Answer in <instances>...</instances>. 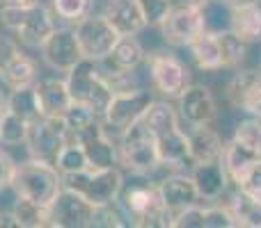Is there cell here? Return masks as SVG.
Here are the masks:
<instances>
[{"label":"cell","instance_id":"3","mask_svg":"<svg viewBox=\"0 0 261 228\" xmlns=\"http://www.w3.org/2000/svg\"><path fill=\"white\" fill-rule=\"evenodd\" d=\"M122 210L126 212L130 226H161V228H172V212L165 210L161 199V189L158 185H153L151 180H142V183H135L130 187L119 192L117 197Z\"/></svg>","mask_w":261,"mask_h":228},{"label":"cell","instance_id":"31","mask_svg":"<svg viewBox=\"0 0 261 228\" xmlns=\"http://www.w3.org/2000/svg\"><path fill=\"white\" fill-rule=\"evenodd\" d=\"M55 169L60 171L62 176H69V174H78V171H85L90 169V162H87V155H85V148L81 146V142L69 137L67 144L60 148L58 157H55Z\"/></svg>","mask_w":261,"mask_h":228},{"label":"cell","instance_id":"25","mask_svg":"<svg viewBox=\"0 0 261 228\" xmlns=\"http://www.w3.org/2000/svg\"><path fill=\"white\" fill-rule=\"evenodd\" d=\"M227 208L231 210V215L236 217L239 226L245 228H261V199L245 194L243 189L236 187V192L231 194Z\"/></svg>","mask_w":261,"mask_h":228},{"label":"cell","instance_id":"46","mask_svg":"<svg viewBox=\"0 0 261 228\" xmlns=\"http://www.w3.org/2000/svg\"><path fill=\"white\" fill-rule=\"evenodd\" d=\"M3 7H30V5H37L39 0H0Z\"/></svg>","mask_w":261,"mask_h":228},{"label":"cell","instance_id":"10","mask_svg":"<svg viewBox=\"0 0 261 228\" xmlns=\"http://www.w3.org/2000/svg\"><path fill=\"white\" fill-rule=\"evenodd\" d=\"M94 206L83 194L64 187L48 206V226L53 228H85L90 226Z\"/></svg>","mask_w":261,"mask_h":228},{"label":"cell","instance_id":"49","mask_svg":"<svg viewBox=\"0 0 261 228\" xmlns=\"http://www.w3.org/2000/svg\"><path fill=\"white\" fill-rule=\"evenodd\" d=\"M5 112V103H3V99H0V114Z\"/></svg>","mask_w":261,"mask_h":228},{"label":"cell","instance_id":"32","mask_svg":"<svg viewBox=\"0 0 261 228\" xmlns=\"http://www.w3.org/2000/svg\"><path fill=\"white\" fill-rule=\"evenodd\" d=\"M14 217L18 221V228H44L48 226V208L30 201V199L16 197V203L12 208Z\"/></svg>","mask_w":261,"mask_h":228},{"label":"cell","instance_id":"24","mask_svg":"<svg viewBox=\"0 0 261 228\" xmlns=\"http://www.w3.org/2000/svg\"><path fill=\"white\" fill-rule=\"evenodd\" d=\"M231 32L245 44H254L261 39V7L257 5H245V7H234L231 12Z\"/></svg>","mask_w":261,"mask_h":228},{"label":"cell","instance_id":"26","mask_svg":"<svg viewBox=\"0 0 261 228\" xmlns=\"http://www.w3.org/2000/svg\"><path fill=\"white\" fill-rule=\"evenodd\" d=\"M108 59L113 62L115 69L135 71V69L144 62V48L140 46V41L135 39V35H119L117 44H115L113 53L108 55Z\"/></svg>","mask_w":261,"mask_h":228},{"label":"cell","instance_id":"42","mask_svg":"<svg viewBox=\"0 0 261 228\" xmlns=\"http://www.w3.org/2000/svg\"><path fill=\"white\" fill-rule=\"evenodd\" d=\"M239 221L231 215L227 206H216L206 208V217H204V228H236Z\"/></svg>","mask_w":261,"mask_h":228},{"label":"cell","instance_id":"17","mask_svg":"<svg viewBox=\"0 0 261 228\" xmlns=\"http://www.w3.org/2000/svg\"><path fill=\"white\" fill-rule=\"evenodd\" d=\"M158 189H161L163 206H165V210L172 212V215L188 206L199 203V192H197V187H195L193 176H184V174L167 176L165 180L158 183Z\"/></svg>","mask_w":261,"mask_h":228},{"label":"cell","instance_id":"14","mask_svg":"<svg viewBox=\"0 0 261 228\" xmlns=\"http://www.w3.org/2000/svg\"><path fill=\"white\" fill-rule=\"evenodd\" d=\"M39 48L44 55V62L55 71L67 73L69 69H73L83 59L76 30H71V27H55Z\"/></svg>","mask_w":261,"mask_h":228},{"label":"cell","instance_id":"35","mask_svg":"<svg viewBox=\"0 0 261 228\" xmlns=\"http://www.w3.org/2000/svg\"><path fill=\"white\" fill-rule=\"evenodd\" d=\"M218 41H220V53H222V69L241 67L245 59V53H248V44L243 39H239L231 30L220 32Z\"/></svg>","mask_w":261,"mask_h":228},{"label":"cell","instance_id":"2","mask_svg":"<svg viewBox=\"0 0 261 228\" xmlns=\"http://www.w3.org/2000/svg\"><path fill=\"white\" fill-rule=\"evenodd\" d=\"M67 87L73 103L90 108L96 116H103L115 91L106 73L99 69V62L83 57L73 69L67 71Z\"/></svg>","mask_w":261,"mask_h":228},{"label":"cell","instance_id":"39","mask_svg":"<svg viewBox=\"0 0 261 228\" xmlns=\"http://www.w3.org/2000/svg\"><path fill=\"white\" fill-rule=\"evenodd\" d=\"M62 119H64V123H67V128H69V135H73V133H78V130L87 128L92 121H96V114L92 112L90 108H85V105L71 103V108L64 112Z\"/></svg>","mask_w":261,"mask_h":228},{"label":"cell","instance_id":"20","mask_svg":"<svg viewBox=\"0 0 261 228\" xmlns=\"http://www.w3.org/2000/svg\"><path fill=\"white\" fill-rule=\"evenodd\" d=\"M103 16L119 35H138L147 27V18L138 0H110Z\"/></svg>","mask_w":261,"mask_h":228},{"label":"cell","instance_id":"48","mask_svg":"<svg viewBox=\"0 0 261 228\" xmlns=\"http://www.w3.org/2000/svg\"><path fill=\"white\" fill-rule=\"evenodd\" d=\"M206 3H211V0H186V5H190V7H197V9H202Z\"/></svg>","mask_w":261,"mask_h":228},{"label":"cell","instance_id":"6","mask_svg":"<svg viewBox=\"0 0 261 228\" xmlns=\"http://www.w3.org/2000/svg\"><path fill=\"white\" fill-rule=\"evenodd\" d=\"M0 18L21 41L30 46H41L48 35L55 30V14L48 12L44 5H30V7H0Z\"/></svg>","mask_w":261,"mask_h":228},{"label":"cell","instance_id":"9","mask_svg":"<svg viewBox=\"0 0 261 228\" xmlns=\"http://www.w3.org/2000/svg\"><path fill=\"white\" fill-rule=\"evenodd\" d=\"M149 76L156 91L165 99H179L181 91L190 85V71L170 53H153L149 57Z\"/></svg>","mask_w":261,"mask_h":228},{"label":"cell","instance_id":"30","mask_svg":"<svg viewBox=\"0 0 261 228\" xmlns=\"http://www.w3.org/2000/svg\"><path fill=\"white\" fill-rule=\"evenodd\" d=\"M0 78L5 80V85L9 89H18V87H30L37 80V64L32 62L28 55H18L9 67H5L0 71Z\"/></svg>","mask_w":261,"mask_h":228},{"label":"cell","instance_id":"1","mask_svg":"<svg viewBox=\"0 0 261 228\" xmlns=\"http://www.w3.org/2000/svg\"><path fill=\"white\" fill-rule=\"evenodd\" d=\"M9 187L14 189L16 197L30 199L39 206L48 208L58 192L62 189V174L55 169V165L44 160H35L16 165L9 178Z\"/></svg>","mask_w":261,"mask_h":228},{"label":"cell","instance_id":"12","mask_svg":"<svg viewBox=\"0 0 261 228\" xmlns=\"http://www.w3.org/2000/svg\"><path fill=\"white\" fill-rule=\"evenodd\" d=\"M151 103H153L151 94L144 89L117 91V94L113 96V101L108 103V108H106L103 121L108 125H113L115 130L124 133L128 125H133L135 121L142 119Z\"/></svg>","mask_w":261,"mask_h":228},{"label":"cell","instance_id":"11","mask_svg":"<svg viewBox=\"0 0 261 228\" xmlns=\"http://www.w3.org/2000/svg\"><path fill=\"white\" fill-rule=\"evenodd\" d=\"M163 30V39L170 46H186L188 48L195 39L204 32V16L202 9L190 7V5H181V7H172L165 21L158 25Z\"/></svg>","mask_w":261,"mask_h":228},{"label":"cell","instance_id":"37","mask_svg":"<svg viewBox=\"0 0 261 228\" xmlns=\"http://www.w3.org/2000/svg\"><path fill=\"white\" fill-rule=\"evenodd\" d=\"M234 139L241 144H245L248 148H252L254 153L261 155V119L254 114H250L248 119L239 121L234 130Z\"/></svg>","mask_w":261,"mask_h":228},{"label":"cell","instance_id":"40","mask_svg":"<svg viewBox=\"0 0 261 228\" xmlns=\"http://www.w3.org/2000/svg\"><path fill=\"white\" fill-rule=\"evenodd\" d=\"M204 217H206V208L195 203L172 215V228H204Z\"/></svg>","mask_w":261,"mask_h":228},{"label":"cell","instance_id":"23","mask_svg":"<svg viewBox=\"0 0 261 228\" xmlns=\"http://www.w3.org/2000/svg\"><path fill=\"white\" fill-rule=\"evenodd\" d=\"M188 48H190L195 64H197V69H202V71H220L222 69V53H220L218 35L204 30Z\"/></svg>","mask_w":261,"mask_h":228},{"label":"cell","instance_id":"34","mask_svg":"<svg viewBox=\"0 0 261 228\" xmlns=\"http://www.w3.org/2000/svg\"><path fill=\"white\" fill-rule=\"evenodd\" d=\"M28 128H30V123H28L25 119H21L18 114L5 110V112L0 114V144H5V146L25 144Z\"/></svg>","mask_w":261,"mask_h":228},{"label":"cell","instance_id":"16","mask_svg":"<svg viewBox=\"0 0 261 228\" xmlns=\"http://www.w3.org/2000/svg\"><path fill=\"white\" fill-rule=\"evenodd\" d=\"M179 114L190 125L211 123L218 116L216 99L204 85H188L179 96Z\"/></svg>","mask_w":261,"mask_h":228},{"label":"cell","instance_id":"41","mask_svg":"<svg viewBox=\"0 0 261 228\" xmlns=\"http://www.w3.org/2000/svg\"><path fill=\"white\" fill-rule=\"evenodd\" d=\"M138 3L144 12L147 25H161L165 21V16L170 14V9L174 7L172 0H138Z\"/></svg>","mask_w":261,"mask_h":228},{"label":"cell","instance_id":"33","mask_svg":"<svg viewBox=\"0 0 261 228\" xmlns=\"http://www.w3.org/2000/svg\"><path fill=\"white\" fill-rule=\"evenodd\" d=\"M231 7L227 0H211L202 7V16H204V30L213 32V35H220L227 32L231 27Z\"/></svg>","mask_w":261,"mask_h":228},{"label":"cell","instance_id":"7","mask_svg":"<svg viewBox=\"0 0 261 228\" xmlns=\"http://www.w3.org/2000/svg\"><path fill=\"white\" fill-rule=\"evenodd\" d=\"M69 128L62 116H39L28 128V148L35 160H44L53 165L60 148L67 144Z\"/></svg>","mask_w":261,"mask_h":228},{"label":"cell","instance_id":"5","mask_svg":"<svg viewBox=\"0 0 261 228\" xmlns=\"http://www.w3.org/2000/svg\"><path fill=\"white\" fill-rule=\"evenodd\" d=\"M62 185L83 194L96 208L117 201L119 192L124 187V176L117 167H110V169H85L78 171V174L62 176Z\"/></svg>","mask_w":261,"mask_h":228},{"label":"cell","instance_id":"29","mask_svg":"<svg viewBox=\"0 0 261 228\" xmlns=\"http://www.w3.org/2000/svg\"><path fill=\"white\" fill-rule=\"evenodd\" d=\"M259 157L261 155H259V153H254L252 148H248L245 144L231 139V142L225 144V151H222L220 160H222V165H225L229 180H234L236 176L241 174V171H245L254 160H259Z\"/></svg>","mask_w":261,"mask_h":228},{"label":"cell","instance_id":"44","mask_svg":"<svg viewBox=\"0 0 261 228\" xmlns=\"http://www.w3.org/2000/svg\"><path fill=\"white\" fill-rule=\"evenodd\" d=\"M14 162L12 157L7 155V153L0 151V187H5V185H9V178H12V171H14Z\"/></svg>","mask_w":261,"mask_h":228},{"label":"cell","instance_id":"45","mask_svg":"<svg viewBox=\"0 0 261 228\" xmlns=\"http://www.w3.org/2000/svg\"><path fill=\"white\" fill-rule=\"evenodd\" d=\"M18 228V221L14 217V212H0V228Z\"/></svg>","mask_w":261,"mask_h":228},{"label":"cell","instance_id":"18","mask_svg":"<svg viewBox=\"0 0 261 228\" xmlns=\"http://www.w3.org/2000/svg\"><path fill=\"white\" fill-rule=\"evenodd\" d=\"M193 180L199 192V199H206V201H218L231 183L222 160L193 165Z\"/></svg>","mask_w":261,"mask_h":228},{"label":"cell","instance_id":"8","mask_svg":"<svg viewBox=\"0 0 261 228\" xmlns=\"http://www.w3.org/2000/svg\"><path fill=\"white\" fill-rule=\"evenodd\" d=\"M76 39L81 46L83 57L103 62L113 53L115 44L119 39V32L110 25L106 16H85L81 23H76Z\"/></svg>","mask_w":261,"mask_h":228},{"label":"cell","instance_id":"27","mask_svg":"<svg viewBox=\"0 0 261 228\" xmlns=\"http://www.w3.org/2000/svg\"><path fill=\"white\" fill-rule=\"evenodd\" d=\"M142 123L147 125L153 137H161V135L179 128V116H176V110L172 108L170 103H165V101H153L142 116Z\"/></svg>","mask_w":261,"mask_h":228},{"label":"cell","instance_id":"4","mask_svg":"<svg viewBox=\"0 0 261 228\" xmlns=\"http://www.w3.org/2000/svg\"><path fill=\"white\" fill-rule=\"evenodd\" d=\"M119 165H124V169H128L135 176H149L153 169L161 167L156 137L149 133V128L142 123V119L135 121L133 125H128L122 133Z\"/></svg>","mask_w":261,"mask_h":228},{"label":"cell","instance_id":"15","mask_svg":"<svg viewBox=\"0 0 261 228\" xmlns=\"http://www.w3.org/2000/svg\"><path fill=\"white\" fill-rule=\"evenodd\" d=\"M227 101L236 110L248 114H261V69H245L227 82Z\"/></svg>","mask_w":261,"mask_h":228},{"label":"cell","instance_id":"38","mask_svg":"<svg viewBox=\"0 0 261 228\" xmlns=\"http://www.w3.org/2000/svg\"><path fill=\"white\" fill-rule=\"evenodd\" d=\"M231 183H234L239 189H243L245 194H252V197L261 199V157L254 160L245 171H241Z\"/></svg>","mask_w":261,"mask_h":228},{"label":"cell","instance_id":"21","mask_svg":"<svg viewBox=\"0 0 261 228\" xmlns=\"http://www.w3.org/2000/svg\"><path fill=\"white\" fill-rule=\"evenodd\" d=\"M35 91L44 116H64L73 103L67 80H60V78H46V80L35 82Z\"/></svg>","mask_w":261,"mask_h":228},{"label":"cell","instance_id":"28","mask_svg":"<svg viewBox=\"0 0 261 228\" xmlns=\"http://www.w3.org/2000/svg\"><path fill=\"white\" fill-rule=\"evenodd\" d=\"M5 110H9V112L18 114L21 119H25L28 123L37 121L39 116H44V114H41V105H39V99H37L35 85L12 89V94H9L7 103H5Z\"/></svg>","mask_w":261,"mask_h":228},{"label":"cell","instance_id":"13","mask_svg":"<svg viewBox=\"0 0 261 228\" xmlns=\"http://www.w3.org/2000/svg\"><path fill=\"white\" fill-rule=\"evenodd\" d=\"M69 137L81 142V146L85 148L90 169H110V167L119 165V148L106 135V130L101 128L99 121H92L87 128L78 130V133L69 135Z\"/></svg>","mask_w":261,"mask_h":228},{"label":"cell","instance_id":"43","mask_svg":"<svg viewBox=\"0 0 261 228\" xmlns=\"http://www.w3.org/2000/svg\"><path fill=\"white\" fill-rule=\"evenodd\" d=\"M18 55H21V48H18L16 39L9 35H0V71L5 67H9Z\"/></svg>","mask_w":261,"mask_h":228},{"label":"cell","instance_id":"36","mask_svg":"<svg viewBox=\"0 0 261 228\" xmlns=\"http://www.w3.org/2000/svg\"><path fill=\"white\" fill-rule=\"evenodd\" d=\"M55 18L64 23H81L92 12V0H50Z\"/></svg>","mask_w":261,"mask_h":228},{"label":"cell","instance_id":"19","mask_svg":"<svg viewBox=\"0 0 261 228\" xmlns=\"http://www.w3.org/2000/svg\"><path fill=\"white\" fill-rule=\"evenodd\" d=\"M188 144H190V160H193V165L216 162L220 160L222 151H225V142L211 128V123L193 125V133H188Z\"/></svg>","mask_w":261,"mask_h":228},{"label":"cell","instance_id":"22","mask_svg":"<svg viewBox=\"0 0 261 228\" xmlns=\"http://www.w3.org/2000/svg\"><path fill=\"white\" fill-rule=\"evenodd\" d=\"M156 148H158L161 165H167V167L193 165V160H190L188 135L181 128H174V130H170V133L156 137Z\"/></svg>","mask_w":261,"mask_h":228},{"label":"cell","instance_id":"47","mask_svg":"<svg viewBox=\"0 0 261 228\" xmlns=\"http://www.w3.org/2000/svg\"><path fill=\"white\" fill-rule=\"evenodd\" d=\"M231 7H245V5H257L259 0H227Z\"/></svg>","mask_w":261,"mask_h":228}]
</instances>
